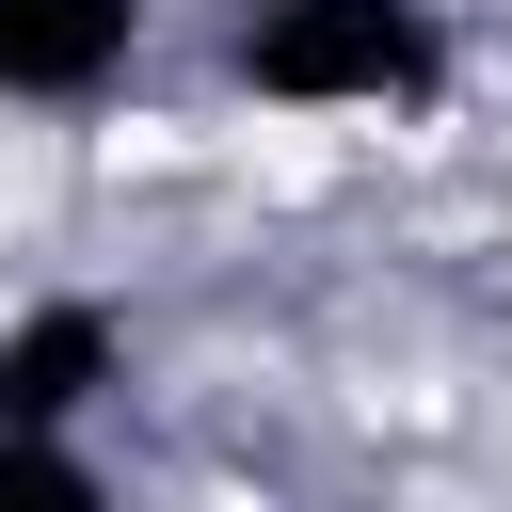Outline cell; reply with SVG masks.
Here are the masks:
<instances>
[{
  "label": "cell",
  "instance_id": "1",
  "mask_svg": "<svg viewBox=\"0 0 512 512\" xmlns=\"http://www.w3.org/2000/svg\"><path fill=\"white\" fill-rule=\"evenodd\" d=\"M224 64H240L256 112H336V128L448 112V80H464V48H448L432 0H240Z\"/></svg>",
  "mask_w": 512,
  "mask_h": 512
},
{
  "label": "cell",
  "instance_id": "3",
  "mask_svg": "<svg viewBox=\"0 0 512 512\" xmlns=\"http://www.w3.org/2000/svg\"><path fill=\"white\" fill-rule=\"evenodd\" d=\"M160 0H0V112H96L144 64Z\"/></svg>",
  "mask_w": 512,
  "mask_h": 512
},
{
  "label": "cell",
  "instance_id": "4",
  "mask_svg": "<svg viewBox=\"0 0 512 512\" xmlns=\"http://www.w3.org/2000/svg\"><path fill=\"white\" fill-rule=\"evenodd\" d=\"M0 512H112L80 432H0Z\"/></svg>",
  "mask_w": 512,
  "mask_h": 512
},
{
  "label": "cell",
  "instance_id": "2",
  "mask_svg": "<svg viewBox=\"0 0 512 512\" xmlns=\"http://www.w3.org/2000/svg\"><path fill=\"white\" fill-rule=\"evenodd\" d=\"M112 384H128V320L96 288H48L0 320V432H80Z\"/></svg>",
  "mask_w": 512,
  "mask_h": 512
}]
</instances>
